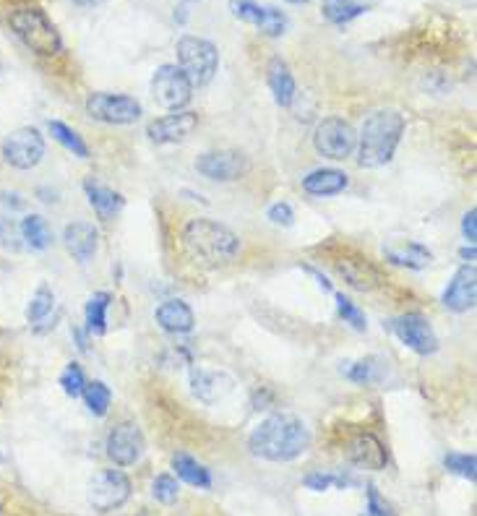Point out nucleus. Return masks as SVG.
<instances>
[{"label": "nucleus", "mask_w": 477, "mask_h": 516, "mask_svg": "<svg viewBox=\"0 0 477 516\" xmlns=\"http://www.w3.org/2000/svg\"><path fill=\"white\" fill-rule=\"evenodd\" d=\"M311 446V430L295 415H272L248 438V449L256 459L264 462H292L303 457Z\"/></svg>", "instance_id": "nucleus-1"}, {"label": "nucleus", "mask_w": 477, "mask_h": 516, "mask_svg": "<svg viewBox=\"0 0 477 516\" xmlns=\"http://www.w3.org/2000/svg\"><path fill=\"white\" fill-rule=\"evenodd\" d=\"M183 245L196 264L209 266V269L230 264L240 251L238 235L212 219H191L183 230Z\"/></svg>", "instance_id": "nucleus-2"}, {"label": "nucleus", "mask_w": 477, "mask_h": 516, "mask_svg": "<svg viewBox=\"0 0 477 516\" xmlns=\"http://www.w3.org/2000/svg\"><path fill=\"white\" fill-rule=\"evenodd\" d=\"M405 133V118L397 110H376L360 128V167H381L391 162Z\"/></svg>", "instance_id": "nucleus-3"}, {"label": "nucleus", "mask_w": 477, "mask_h": 516, "mask_svg": "<svg viewBox=\"0 0 477 516\" xmlns=\"http://www.w3.org/2000/svg\"><path fill=\"white\" fill-rule=\"evenodd\" d=\"M8 24H11L16 37L37 55H58L63 50V40H60L58 29L53 27V21L47 19L40 8H14L11 16H8Z\"/></svg>", "instance_id": "nucleus-4"}, {"label": "nucleus", "mask_w": 477, "mask_h": 516, "mask_svg": "<svg viewBox=\"0 0 477 516\" xmlns=\"http://www.w3.org/2000/svg\"><path fill=\"white\" fill-rule=\"evenodd\" d=\"M178 66L186 73L188 81L196 86H206L214 79L219 68V53L214 42L204 37H183L178 42Z\"/></svg>", "instance_id": "nucleus-5"}, {"label": "nucleus", "mask_w": 477, "mask_h": 516, "mask_svg": "<svg viewBox=\"0 0 477 516\" xmlns=\"http://www.w3.org/2000/svg\"><path fill=\"white\" fill-rule=\"evenodd\" d=\"M133 496L131 477L123 470H102L89 480L87 501L94 511L107 514L120 506H126Z\"/></svg>", "instance_id": "nucleus-6"}, {"label": "nucleus", "mask_w": 477, "mask_h": 516, "mask_svg": "<svg viewBox=\"0 0 477 516\" xmlns=\"http://www.w3.org/2000/svg\"><path fill=\"white\" fill-rule=\"evenodd\" d=\"M152 97L170 113H180L191 102L193 84L180 66H159L152 76Z\"/></svg>", "instance_id": "nucleus-7"}, {"label": "nucleus", "mask_w": 477, "mask_h": 516, "mask_svg": "<svg viewBox=\"0 0 477 516\" xmlns=\"http://www.w3.org/2000/svg\"><path fill=\"white\" fill-rule=\"evenodd\" d=\"M355 144H358V133L342 118H324L313 133V146L326 159H347Z\"/></svg>", "instance_id": "nucleus-8"}, {"label": "nucleus", "mask_w": 477, "mask_h": 516, "mask_svg": "<svg viewBox=\"0 0 477 516\" xmlns=\"http://www.w3.org/2000/svg\"><path fill=\"white\" fill-rule=\"evenodd\" d=\"M87 113L107 126H131L141 118V105L126 94L100 92L87 100Z\"/></svg>", "instance_id": "nucleus-9"}, {"label": "nucleus", "mask_w": 477, "mask_h": 516, "mask_svg": "<svg viewBox=\"0 0 477 516\" xmlns=\"http://www.w3.org/2000/svg\"><path fill=\"white\" fill-rule=\"evenodd\" d=\"M45 157V139L37 128H19L3 141V159L16 170H32Z\"/></svg>", "instance_id": "nucleus-10"}, {"label": "nucleus", "mask_w": 477, "mask_h": 516, "mask_svg": "<svg viewBox=\"0 0 477 516\" xmlns=\"http://www.w3.org/2000/svg\"><path fill=\"white\" fill-rule=\"evenodd\" d=\"M389 329L397 334V339L405 347H410L418 355H433L438 350V337L433 326L428 324V318L420 313H407V316H397L389 321Z\"/></svg>", "instance_id": "nucleus-11"}, {"label": "nucleus", "mask_w": 477, "mask_h": 516, "mask_svg": "<svg viewBox=\"0 0 477 516\" xmlns=\"http://www.w3.org/2000/svg\"><path fill=\"white\" fill-rule=\"evenodd\" d=\"M146 441L136 423H120L107 436V457L115 467H131L144 457Z\"/></svg>", "instance_id": "nucleus-12"}, {"label": "nucleus", "mask_w": 477, "mask_h": 516, "mask_svg": "<svg viewBox=\"0 0 477 516\" xmlns=\"http://www.w3.org/2000/svg\"><path fill=\"white\" fill-rule=\"evenodd\" d=\"M232 14L240 21L253 24L266 37H282L287 32V16L274 6H259L256 0H230Z\"/></svg>", "instance_id": "nucleus-13"}, {"label": "nucleus", "mask_w": 477, "mask_h": 516, "mask_svg": "<svg viewBox=\"0 0 477 516\" xmlns=\"http://www.w3.org/2000/svg\"><path fill=\"white\" fill-rule=\"evenodd\" d=\"M235 389V378L217 368H193L191 394L204 404H217L227 399Z\"/></svg>", "instance_id": "nucleus-14"}, {"label": "nucleus", "mask_w": 477, "mask_h": 516, "mask_svg": "<svg viewBox=\"0 0 477 516\" xmlns=\"http://www.w3.org/2000/svg\"><path fill=\"white\" fill-rule=\"evenodd\" d=\"M199 126V115L196 113H170L165 118H157L149 123L146 128V136L152 144H178V141H186L193 131Z\"/></svg>", "instance_id": "nucleus-15"}, {"label": "nucleus", "mask_w": 477, "mask_h": 516, "mask_svg": "<svg viewBox=\"0 0 477 516\" xmlns=\"http://www.w3.org/2000/svg\"><path fill=\"white\" fill-rule=\"evenodd\" d=\"M196 170L209 180L230 183L248 170V162L240 152H206L196 159Z\"/></svg>", "instance_id": "nucleus-16"}, {"label": "nucleus", "mask_w": 477, "mask_h": 516, "mask_svg": "<svg viewBox=\"0 0 477 516\" xmlns=\"http://www.w3.org/2000/svg\"><path fill=\"white\" fill-rule=\"evenodd\" d=\"M477 272L472 264H464L444 292V305L454 313H467L475 308Z\"/></svg>", "instance_id": "nucleus-17"}, {"label": "nucleus", "mask_w": 477, "mask_h": 516, "mask_svg": "<svg viewBox=\"0 0 477 516\" xmlns=\"http://www.w3.org/2000/svg\"><path fill=\"white\" fill-rule=\"evenodd\" d=\"M347 459L371 472L384 470L386 464H389V454H386L384 444L373 433H363V436L352 438L350 446H347Z\"/></svg>", "instance_id": "nucleus-18"}, {"label": "nucleus", "mask_w": 477, "mask_h": 516, "mask_svg": "<svg viewBox=\"0 0 477 516\" xmlns=\"http://www.w3.org/2000/svg\"><path fill=\"white\" fill-rule=\"evenodd\" d=\"M266 81H269V89L274 94V102L279 107H292L298 100V84L292 79L290 68L282 58H272L269 66H266Z\"/></svg>", "instance_id": "nucleus-19"}, {"label": "nucleus", "mask_w": 477, "mask_h": 516, "mask_svg": "<svg viewBox=\"0 0 477 516\" xmlns=\"http://www.w3.org/2000/svg\"><path fill=\"white\" fill-rule=\"evenodd\" d=\"M154 318H157V324L167 334H188L196 326V316H193V311L183 300H165L154 311Z\"/></svg>", "instance_id": "nucleus-20"}, {"label": "nucleus", "mask_w": 477, "mask_h": 516, "mask_svg": "<svg viewBox=\"0 0 477 516\" xmlns=\"http://www.w3.org/2000/svg\"><path fill=\"white\" fill-rule=\"evenodd\" d=\"M347 175L334 167H324V170H313L311 175L303 178V191L316 199H326V196H337L347 188Z\"/></svg>", "instance_id": "nucleus-21"}, {"label": "nucleus", "mask_w": 477, "mask_h": 516, "mask_svg": "<svg viewBox=\"0 0 477 516\" xmlns=\"http://www.w3.org/2000/svg\"><path fill=\"white\" fill-rule=\"evenodd\" d=\"M63 243L76 261L87 264L97 251V230L89 222H71L63 232Z\"/></svg>", "instance_id": "nucleus-22"}, {"label": "nucleus", "mask_w": 477, "mask_h": 516, "mask_svg": "<svg viewBox=\"0 0 477 516\" xmlns=\"http://www.w3.org/2000/svg\"><path fill=\"white\" fill-rule=\"evenodd\" d=\"M337 272L345 277L347 285L363 292L373 290L381 282V274L363 258H342V261H337Z\"/></svg>", "instance_id": "nucleus-23"}, {"label": "nucleus", "mask_w": 477, "mask_h": 516, "mask_svg": "<svg viewBox=\"0 0 477 516\" xmlns=\"http://www.w3.org/2000/svg\"><path fill=\"white\" fill-rule=\"evenodd\" d=\"M389 264L405 266V269H425L431 264V251L420 243H391L384 248Z\"/></svg>", "instance_id": "nucleus-24"}, {"label": "nucleus", "mask_w": 477, "mask_h": 516, "mask_svg": "<svg viewBox=\"0 0 477 516\" xmlns=\"http://www.w3.org/2000/svg\"><path fill=\"white\" fill-rule=\"evenodd\" d=\"M376 3L378 0H324L321 14L332 24H350L352 19H358L365 11H371Z\"/></svg>", "instance_id": "nucleus-25"}, {"label": "nucleus", "mask_w": 477, "mask_h": 516, "mask_svg": "<svg viewBox=\"0 0 477 516\" xmlns=\"http://www.w3.org/2000/svg\"><path fill=\"white\" fill-rule=\"evenodd\" d=\"M173 470L175 475H178V480L193 485V488H201V490L212 488V472L206 470L199 459H193L191 454H175Z\"/></svg>", "instance_id": "nucleus-26"}, {"label": "nucleus", "mask_w": 477, "mask_h": 516, "mask_svg": "<svg viewBox=\"0 0 477 516\" xmlns=\"http://www.w3.org/2000/svg\"><path fill=\"white\" fill-rule=\"evenodd\" d=\"M87 196L94 212L100 214V219H113L126 206L120 193H115L113 188L100 186V183H92V180L87 183Z\"/></svg>", "instance_id": "nucleus-27"}, {"label": "nucleus", "mask_w": 477, "mask_h": 516, "mask_svg": "<svg viewBox=\"0 0 477 516\" xmlns=\"http://www.w3.org/2000/svg\"><path fill=\"white\" fill-rule=\"evenodd\" d=\"M21 240L32 248V251H45L53 245V230L47 225V219L40 214H29L19 225Z\"/></svg>", "instance_id": "nucleus-28"}, {"label": "nucleus", "mask_w": 477, "mask_h": 516, "mask_svg": "<svg viewBox=\"0 0 477 516\" xmlns=\"http://www.w3.org/2000/svg\"><path fill=\"white\" fill-rule=\"evenodd\" d=\"M110 292H94L87 303V331L89 334H105L107 331V308H110Z\"/></svg>", "instance_id": "nucleus-29"}, {"label": "nucleus", "mask_w": 477, "mask_h": 516, "mask_svg": "<svg viewBox=\"0 0 477 516\" xmlns=\"http://www.w3.org/2000/svg\"><path fill=\"white\" fill-rule=\"evenodd\" d=\"M81 397L87 402V410L97 417H105L110 412V404H113V391L107 389L102 381H87Z\"/></svg>", "instance_id": "nucleus-30"}, {"label": "nucleus", "mask_w": 477, "mask_h": 516, "mask_svg": "<svg viewBox=\"0 0 477 516\" xmlns=\"http://www.w3.org/2000/svg\"><path fill=\"white\" fill-rule=\"evenodd\" d=\"M50 133H53V139L58 141V144H63L68 149V152H73L76 157L87 159L89 157V146L84 144V139H81L79 133L73 131V128H68L66 123H60V120H50Z\"/></svg>", "instance_id": "nucleus-31"}, {"label": "nucleus", "mask_w": 477, "mask_h": 516, "mask_svg": "<svg viewBox=\"0 0 477 516\" xmlns=\"http://www.w3.org/2000/svg\"><path fill=\"white\" fill-rule=\"evenodd\" d=\"M53 305H55V295L53 290L47 285L37 287V292L32 295V303H29L27 308V318H29V324H37V321H42V318L50 316V311H53Z\"/></svg>", "instance_id": "nucleus-32"}, {"label": "nucleus", "mask_w": 477, "mask_h": 516, "mask_svg": "<svg viewBox=\"0 0 477 516\" xmlns=\"http://www.w3.org/2000/svg\"><path fill=\"white\" fill-rule=\"evenodd\" d=\"M152 496L157 503H165V506H170V503L178 501L180 496V480L175 475H157L152 480Z\"/></svg>", "instance_id": "nucleus-33"}, {"label": "nucleus", "mask_w": 477, "mask_h": 516, "mask_svg": "<svg viewBox=\"0 0 477 516\" xmlns=\"http://www.w3.org/2000/svg\"><path fill=\"white\" fill-rule=\"evenodd\" d=\"M444 467L451 472V475L464 477V480H470V483H475V480H477L475 454H446Z\"/></svg>", "instance_id": "nucleus-34"}, {"label": "nucleus", "mask_w": 477, "mask_h": 516, "mask_svg": "<svg viewBox=\"0 0 477 516\" xmlns=\"http://www.w3.org/2000/svg\"><path fill=\"white\" fill-rule=\"evenodd\" d=\"M345 376L350 378V381H355V384H373V381H378L381 378V365H378L376 358H368V360H360V363L350 365L345 371Z\"/></svg>", "instance_id": "nucleus-35"}, {"label": "nucleus", "mask_w": 477, "mask_h": 516, "mask_svg": "<svg viewBox=\"0 0 477 516\" xmlns=\"http://www.w3.org/2000/svg\"><path fill=\"white\" fill-rule=\"evenodd\" d=\"M352 480L345 475H332V472H311V475H305L303 485L311 490H329V488H342L345 490Z\"/></svg>", "instance_id": "nucleus-36"}, {"label": "nucleus", "mask_w": 477, "mask_h": 516, "mask_svg": "<svg viewBox=\"0 0 477 516\" xmlns=\"http://www.w3.org/2000/svg\"><path fill=\"white\" fill-rule=\"evenodd\" d=\"M60 386L66 391L68 397L76 399L84 394V386H87V378H84V371H81V365L71 363L66 371L60 373Z\"/></svg>", "instance_id": "nucleus-37"}, {"label": "nucleus", "mask_w": 477, "mask_h": 516, "mask_svg": "<svg viewBox=\"0 0 477 516\" xmlns=\"http://www.w3.org/2000/svg\"><path fill=\"white\" fill-rule=\"evenodd\" d=\"M0 245H3L6 251H14V253L24 248L19 225H16L11 217H6V214H0Z\"/></svg>", "instance_id": "nucleus-38"}, {"label": "nucleus", "mask_w": 477, "mask_h": 516, "mask_svg": "<svg viewBox=\"0 0 477 516\" xmlns=\"http://www.w3.org/2000/svg\"><path fill=\"white\" fill-rule=\"evenodd\" d=\"M365 516H397L391 501L378 493L376 485H368V501H365Z\"/></svg>", "instance_id": "nucleus-39"}, {"label": "nucleus", "mask_w": 477, "mask_h": 516, "mask_svg": "<svg viewBox=\"0 0 477 516\" xmlns=\"http://www.w3.org/2000/svg\"><path fill=\"white\" fill-rule=\"evenodd\" d=\"M337 308H339V316L345 318V321L352 326V329L365 331L368 321H365V313L360 311L358 305L350 303V300H347L345 295H337Z\"/></svg>", "instance_id": "nucleus-40"}, {"label": "nucleus", "mask_w": 477, "mask_h": 516, "mask_svg": "<svg viewBox=\"0 0 477 516\" xmlns=\"http://www.w3.org/2000/svg\"><path fill=\"white\" fill-rule=\"evenodd\" d=\"M269 222L277 227H290L295 222V212H292V206L285 204V201H279V204L269 206V212H266Z\"/></svg>", "instance_id": "nucleus-41"}, {"label": "nucleus", "mask_w": 477, "mask_h": 516, "mask_svg": "<svg viewBox=\"0 0 477 516\" xmlns=\"http://www.w3.org/2000/svg\"><path fill=\"white\" fill-rule=\"evenodd\" d=\"M462 232H464V240H467L470 245H475V240H477V212L475 209H470V212L464 214Z\"/></svg>", "instance_id": "nucleus-42"}, {"label": "nucleus", "mask_w": 477, "mask_h": 516, "mask_svg": "<svg viewBox=\"0 0 477 516\" xmlns=\"http://www.w3.org/2000/svg\"><path fill=\"white\" fill-rule=\"evenodd\" d=\"M19 193H0V201L6 206H11V209H24V201L16 199Z\"/></svg>", "instance_id": "nucleus-43"}, {"label": "nucleus", "mask_w": 477, "mask_h": 516, "mask_svg": "<svg viewBox=\"0 0 477 516\" xmlns=\"http://www.w3.org/2000/svg\"><path fill=\"white\" fill-rule=\"evenodd\" d=\"M73 3H79V6L84 8H94V6H102L105 0H73Z\"/></svg>", "instance_id": "nucleus-44"}, {"label": "nucleus", "mask_w": 477, "mask_h": 516, "mask_svg": "<svg viewBox=\"0 0 477 516\" xmlns=\"http://www.w3.org/2000/svg\"><path fill=\"white\" fill-rule=\"evenodd\" d=\"M462 256L467 258V261H470V264H472V258H475V245H470V248H464Z\"/></svg>", "instance_id": "nucleus-45"}, {"label": "nucleus", "mask_w": 477, "mask_h": 516, "mask_svg": "<svg viewBox=\"0 0 477 516\" xmlns=\"http://www.w3.org/2000/svg\"><path fill=\"white\" fill-rule=\"evenodd\" d=\"M287 3H308V0H287Z\"/></svg>", "instance_id": "nucleus-46"}, {"label": "nucleus", "mask_w": 477, "mask_h": 516, "mask_svg": "<svg viewBox=\"0 0 477 516\" xmlns=\"http://www.w3.org/2000/svg\"><path fill=\"white\" fill-rule=\"evenodd\" d=\"M188 3H191V0H188Z\"/></svg>", "instance_id": "nucleus-47"}]
</instances>
